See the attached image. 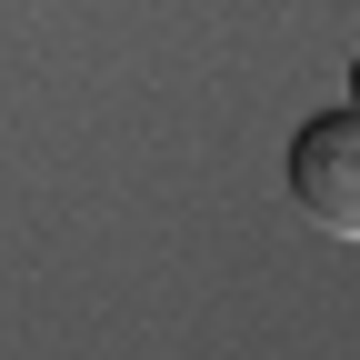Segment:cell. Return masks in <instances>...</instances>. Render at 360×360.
Segmentation results:
<instances>
[{"instance_id":"obj_2","label":"cell","mask_w":360,"mask_h":360,"mask_svg":"<svg viewBox=\"0 0 360 360\" xmlns=\"http://www.w3.org/2000/svg\"><path fill=\"white\" fill-rule=\"evenodd\" d=\"M350 101H360V60H350Z\"/></svg>"},{"instance_id":"obj_1","label":"cell","mask_w":360,"mask_h":360,"mask_svg":"<svg viewBox=\"0 0 360 360\" xmlns=\"http://www.w3.org/2000/svg\"><path fill=\"white\" fill-rule=\"evenodd\" d=\"M290 200H300V220H321L330 240H360V101H340V110H310L300 130H290Z\"/></svg>"}]
</instances>
